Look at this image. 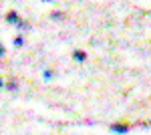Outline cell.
Wrapping results in <instances>:
<instances>
[{
	"mask_svg": "<svg viewBox=\"0 0 151 135\" xmlns=\"http://www.w3.org/2000/svg\"><path fill=\"white\" fill-rule=\"evenodd\" d=\"M0 87H2V79H0Z\"/></svg>",
	"mask_w": 151,
	"mask_h": 135,
	"instance_id": "277c9868",
	"label": "cell"
},
{
	"mask_svg": "<svg viewBox=\"0 0 151 135\" xmlns=\"http://www.w3.org/2000/svg\"><path fill=\"white\" fill-rule=\"evenodd\" d=\"M75 58H79V61H83V58H85V55H83V53H75Z\"/></svg>",
	"mask_w": 151,
	"mask_h": 135,
	"instance_id": "7a4b0ae2",
	"label": "cell"
},
{
	"mask_svg": "<svg viewBox=\"0 0 151 135\" xmlns=\"http://www.w3.org/2000/svg\"><path fill=\"white\" fill-rule=\"evenodd\" d=\"M2 55H4V46L0 45V56H2Z\"/></svg>",
	"mask_w": 151,
	"mask_h": 135,
	"instance_id": "3957f363",
	"label": "cell"
},
{
	"mask_svg": "<svg viewBox=\"0 0 151 135\" xmlns=\"http://www.w3.org/2000/svg\"><path fill=\"white\" fill-rule=\"evenodd\" d=\"M6 20H8V22H18V14H16V12H10V14L6 16Z\"/></svg>",
	"mask_w": 151,
	"mask_h": 135,
	"instance_id": "6da1fadb",
	"label": "cell"
}]
</instances>
